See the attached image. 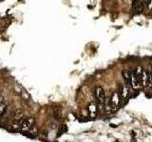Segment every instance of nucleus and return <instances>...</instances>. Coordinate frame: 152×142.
Returning <instances> with one entry per match:
<instances>
[{
    "instance_id": "nucleus-1",
    "label": "nucleus",
    "mask_w": 152,
    "mask_h": 142,
    "mask_svg": "<svg viewBox=\"0 0 152 142\" xmlns=\"http://www.w3.org/2000/svg\"><path fill=\"white\" fill-rule=\"evenodd\" d=\"M33 123H34V120H33L32 117H28V118H25V120H23L21 122V126H20L21 131L23 133H28L31 129Z\"/></svg>"
},
{
    "instance_id": "nucleus-2",
    "label": "nucleus",
    "mask_w": 152,
    "mask_h": 142,
    "mask_svg": "<svg viewBox=\"0 0 152 142\" xmlns=\"http://www.w3.org/2000/svg\"><path fill=\"white\" fill-rule=\"evenodd\" d=\"M120 101H121V97L119 93L114 92L110 98V101H109V107L111 109H116L117 106L119 105V103H120Z\"/></svg>"
},
{
    "instance_id": "nucleus-3",
    "label": "nucleus",
    "mask_w": 152,
    "mask_h": 142,
    "mask_svg": "<svg viewBox=\"0 0 152 142\" xmlns=\"http://www.w3.org/2000/svg\"><path fill=\"white\" fill-rule=\"evenodd\" d=\"M94 95H95V98L97 99V101L100 104H102L104 101V90L101 86H97L95 88Z\"/></svg>"
},
{
    "instance_id": "nucleus-4",
    "label": "nucleus",
    "mask_w": 152,
    "mask_h": 142,
    "mask_svg": "<svg viewBox=\"0 0 152 142\" xmlns=\"http://www.w3.org/2000/svg\"><path fill=\"white\" fill-rule=\"evenodd\" d=\"M145 9V4L141 0H134L133 1V9L137 13H141Z\"/></svg>"
},
{
    "instance_id": "nucleus-5",
    "label": "nucleus",
    "mask_w": 152,
    "mask_h": 142,
    "mask_svg": "<svg viewBox=\"0 0 152 142\" xmlns=\"http://www.w3.org/2000/svg\"><path fill=\"white\" fill-rule=\"evenodd\" d=\"M129 75H130V85L132 86L133 89H137L140 86V83H138L137 79L135 78V75L132 71H129Z\"/></svg>"
},
{
    "instance_id": "nucleus-6",
    "label": "nucleus",
    "mask_w": 152,
    "mask_h": 142,
    "mask_svg": "<svg viewBox=\"0 0 152 142\" xmlns=\"http://www.w3.org/2000/svg\"><path fill=\"white\" fill-rule=\"evenodd\" d=\"M123 77L125 80V83L126 84L127 87L130 86V75H129V71L127 70H124L123 71Z\"/></svg>"
},
{
    "instance_id": "nucleus-7",
    "label": "nucleus",
    "mask_w": 152,
    "mask_h": 142,
    "mask_svg": "<svg viewBox=\"0 0 152 142\" xmlns=\"http://www.w3.org/2000/svg\"><path fill=\"white\" fill-rule=\"evenodd\" d=\"M134 75H135V78L137 79V80H138V83H140V85H141V79H142V68L141 67V66H138V67L135 69V71L134 72Z\"/></svg>"
},
{
    "instance_id": "nucleus-8",
    "label": "nucleus",
    "mask_w": 152,
    "mask_h": 142,
    "mask_svg": "<svg viewBox=\"0 0 152 142\" xmlns=\"http://www.w3.org/2000/svg\"><path fill=\"white\" fill-rule=\"evenodd\" d=\"M88 113H89L90 117H95V116H96V113H97V106L95 105L94 103H90V104H89V105H88Z\"/></svg>"
},
{
    "instance_id": "nucleus-9",
    "label": "nucleus",
    "mask_w": 152,
    "mask_h": 142,
    "mask_svg": "<svg viewBox=\"0 0 152 142\" xmlns=\"http://www.w3.org/2000/svg\"><path fill=\"white\" fill-rule=\"evenodd\" d=\"M128 87L126 86V85H121L120 86V97L122 99H126L127 97V95H128Z\"/></svg>"
},
{
    "instance_id": "nucleus-10",
    "label": "nucleus",
    "mask_w": 152,
    "mask_h": 142,
    "mask_svg": "<svg viewBox=\"0 0 152 142\" xmlns=\"http://www.w3.org/2000/svg\"><path fill=\"white\" fill-rule=\"evenodd\" d=\"M5 110H6V104L4 101V98L0 96V117L4 114Z\"/></svg>"
},
{
    "instance_id": "nucleus-11",
    "label": "nucleus",
    "mask_w": 152,
    "mask_h": 142,
    "mask_svg": "<svg viewBox=\"0 0 152 142\" xmlns=\"http://www.w3.org/2000/svg\"><path fill=\"white\" fill-rule=\"evenodd\" d=\"M146 84H147V71L142 70V79H141V85L145 86V85H146Z\"/></svg>"
},
{
    "instance_id": "nucleus-12",
    "label": "nucleus",
    "mask_w": 152,
    "mask_h": 142,
    "mask_svg": "<svg viewBox=\"0 0 152 142\" xmlns=\"http://www.w3.org/2000/svg\"><path fill=\"white\" fill-rule=\"evenodd\" d=\"M147 86L152 88V69L147 71Z\"/></svg>"
}]
</instances>
